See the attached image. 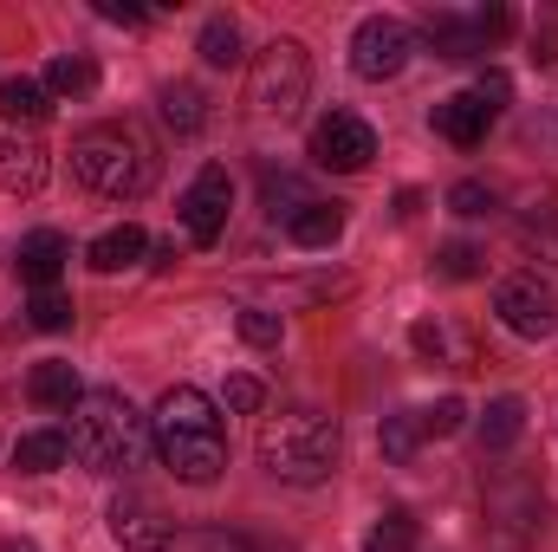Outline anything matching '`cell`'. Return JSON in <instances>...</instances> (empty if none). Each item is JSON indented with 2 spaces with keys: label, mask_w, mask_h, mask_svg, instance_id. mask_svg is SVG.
<instances>
[{
  "label": "cell",
  "mask_w": 558,
  "mask_h": 552,
  "mask_svg": "<svg viewBox=\"0 0 558 552\" xmlns=\"http://www.w3.org/2000/svg\"><path fill=\"white\" fill-rule=\"evenodd\" d=\"M149 442H156L162 468H169L175 481H189V488H208V481H221V468H228L221 410H215V397H202L195 384H169V391H162V404L149 416Z\"/></svg>",
  "instance_id": "6da1fadb"
},
{
  "label": "cell",
  "mask_w": 558,
  "mask_h": 552,
  "mask_svg": "<svg viewBox=\"0 0 558 552\" xmlns=\"http://www.w3.org/2000/svg\"><path fill=\"white\" fill-rule=\"evenodd\" d=\"M72 461L92 475H137L149 455V416H137V404L124 391H85L72 404Z\"/></svg>",
  "instance_id": "7a4b0ae2"
},
{
  "label": "cell",
  "mask_w": 558,
  "mask_h": 552,
  "mask_svg": "<svg viewBox=\"0 0 558 552\" xmlns=\"http://www.w3.org/2000/svg\"><path fill=\"white\" fill-rule=\"evenodd\" d=\"M338 455H344V429L338 416L325 410H286L260 422V468L274 481H292V488H318L338 475Z\"/></svg>",
  "instance_id": "3957f363"
},
{
  "label": "cell",
  "mask_w": 558,
  "mask_h": 552,
  "mask_svg": "<svg viewBox=\"0 0 558 552\" xmlns=\"http://www.w3.org/2000/svg\"><path fill=\"white\" fill-rule=\"evenodd\" d=\"M72 176L105 202H137L156 182V156L131 124H92L72 137Z\"/></svg>",
  "instance_id": "277c9868"
},
{
  "label": "cell",
  "mask_w": 558,
  "mask_h": 552,
  "mask_svg": "<svg viewBox=\"0 0 558 552\" xmlns=\"http://www.w3.org/2000/svg\"><path fill=\"white\" fill-rule=\"evenodd\" d=\"M305 98H312V59H305V46L299 39L260 46V59L247 65V105H254V118L292 124L305 111Z\"/></svg>",
  "instance_id": "5b68a950"
},
{
  "label": "cell",
  "mask_w": 558,
  "mask_h": 552,
  "mask_svg": "<svg viewBox=\"0 0 558 552\" xmlns=\"http://www.w3.org/2000/svg\"><path fill=\"white\" fill-rule=\"evenodd\" d=\"M410 52H416V33H410V20H397V13H371V20H357V33H351V72L371 79V85L397 79V72L410 65Z\"/></svg>",
  "instance_id": "8992f818"
},
{
  "label": "cell",
  "mask_w": 558,
  "mask_h": 552,
  "mask_svg": "<svg viewBox=\"0 0 558 552\" xmlns=\"http://www.w3.org/2000/svg\"><path fill=\"white\" fill-rule=\"evenodd\" d=\"M494 319L513 338H553L558 332V292L539 274H507L494 286Z\"/></svg>",
  "instance_id": "52a82bcc"
},
{
  "label": "cell",
  "mask_w": 558,
  "mask_h": 552,
  "mask_svg": "<svg viewBox=\"0 0 558 552\" xmlns=\"http://www.w3.org/2000/svg\"><path fill=\"white\" fill-rule=\"evenodd\" d=\"M228 208H234L228 169H221V163H202L195 182L182 189V235H189L195 248H215V241L228 235Z\"/></svg>",
  "instance_id": "ba28073f"
},
{
  "label": "cell",
  "mask_w": 558,
  "mask_h": 552,
  "mask_svg": "<svg viewBox=\"0 0 558 552\" xmlns=\"http://www.w3.org/2000/svg\"><path fill=\"white\" fill-rule=\"evenodd\" d=\"M371 156H377V131H371L357 111H325V118L312 124V163H318V169L357 176V169H371Z\"/></svg>",
  "instance_id": "9c48e42d"
},
{
  "label": "cell",
  "mask_w": 558,
  "mask_h": 552,
  "mask_svg": "<svg viewBox=\"0 0 558 552\" xmlns=\"http://www.w3.org/2000/svg\"><path fill=\"white\" fill-rule=\"evenodd\" d=\"M46 143L33 137V131H13V124H0V189L7 195H39L46 189Z\"/></svg>",
  "instance_id": "30bf717a"
},
{
  "label": "cell",
  "mask_w": 558,
  "mask_h": 552,
  "mask_svg": "<svg viewBox=\"0 0 558 552\" xmlns=\"http://www.w3.org/2000/svg\"><path fill=\"white\" fill-rule=\"evenodd\" d=\"M111 540L131 547V552H162L169 527H162V514H156L149 494H118L111 501Z\"/></svg>",
  "instance_id": "8fae6325"
},
{
  "label": "cell",
  "mask_w": 558,
  "mask_h": 552,
  "mask_svg": "<svg viewBox=\"0 0 558 552\" xmlns=\"http://www.w3.org/2000/svg\"><path fill=\"white\" fill-rule=\"evenodd\" d=\"M422 39L435 46V59H481L487 52L474 13H454V7H428L422 13Z\"/></svg>",
  "instance_id": "7c38bea8"
},
{
  "label": "cell",
  "mask_w": 558,
  "mask_h": 552,
  "mask_svg": "<svg viewBox=\"0 0 558 552\" xmlns=\"http://www.w3.org/2000/svg\"><path fill=\"white\" fill-rule=\"evenodd\" d=\"M428 124H435V137H448L454 149H474V143H487V131H494V111L474 92H454V98H441L428 111Z\"/></svg>",
  "instance_id": "4fadbf2b"
},
{
  "label": "cell",
  "mask_w": 558,
  "mask_h": 552,
  "mask_svg": "<svg viewBox=\"0 0 558 552\" xmlns=\"http://www.w3.org/2000/svg\"><path fill=\"white\" fill-rule=\"evenodd\" d=\"M65 261H72V241L59 235V228H33L26 241H20V279L33 286V292H52L59 286V274H65Z\"/></svg>",
  "instance_id": "5bb4252c"
},
{
  "label": "cell",
  "mask_w": 558,
  "mask_h": 552,
  "mask_svg": "<svg viewBox=\"0 0 558 552\" xmlns=\"http://www.w3.org/2000/svg\"><path fill=\"white\" fill-rule=\"evenodd\" d=\"M143 254H149V235H143L137 221H124V228H105V235L85 248L92 274H124V267H137Z\"/></svg>",
  "instance_id": "9a60e30c"
},
{
  "label": "cell",
  "mask_w": 558,
  "mask_h": 552,
  "mask_svg": "<svg viewBox=\"0 0 558 552\" xmlns=\"http://www.w3.org/2000/svg\"><path fill=\"white\" fill-rule=\"evenodd\" d=\"M26 397H33L39 410H72V404L85 397V384H78V364H65V358H46V364H33V377H26Z\"/></svg>",
  "instance_id": "2e32d148"
},
{
  "label": "cell",
  "mask_w": 558,
  "mask_h": 552,
  "mask_svg": "<svg viewBox=\"0 0 558 552\" xmlns=\"http://www.w3.org/2000/svg\"><path fill=\"white\" fill-rule=\"evenodd\" d=\"M520 248L539 254L546 267H558V195H539L520 208Z\"/></svg>",
  "instance_id": "e0dca14e"
},
{
  "label": "cell",
  "mask_w": 558,
  "mask_h": 552,
  "mask_svg": "<svg viewBox=\"0 0 558 552\" xmlns=\"http://www.w3.org/2000/svg\"><path fill=\"white\" fill-rule=\"evenodd\" d=\"M65 461H72L65 429H33V435L13 442V468H20V475H52V468H65Z\"/></svg>",
  "instance_id": "ac0fdd59"
},
{
  "label": "cell",
  "mask_w": 558,
  "mask_h": 552,
  "mask_svg": "<svg viewBox=\"0 0 558 552\" xmlns=\"http://www.w3.org/2000/svg\"><path fill=\"white\" fill-rule=\"evenodd\" d=\"M520 435H526V404L520 397H494L487 416H481V455H507Z\"/></svg>",
  "instance_id": "d6986e66"
},
{
  "label": "cell",
  "mask_w": 558,
  "mask_h": 552,
  "mask_svg": "<svg viewBox=\"0 0 558 552\" xmlns=\"http://www.w3.org/2000/svg\"><path fill=\"white\" fill-rule=\"evenodd\" d=\"M286 235H292L299 248H331V241L344 235V202H312V208H299V215L286 221Z\"/></svg>",
  "instance_id": "ffe728a7"
},
{
  "label": "cell",
  "mask_w": 558,
  "mask_h": 552,
  "mask_svg": "<svg viewBox=\"0 0 558 552\" xmlns=\"http://www.w3.org/2000/svg\"><path fill=\"white\" fill-rule=\"evenodd\" d=\"M156 105H162V124H169L175 137H195V131L208 124V98H202L195 85H162Z\"/></svg>",
  "instance_id": "44dd1931"
},
{
  "label": "cell",
  "mask_w": 558,
  "mask_h": 552,
  "mask_svg": "<svg viewBox=\"0 0 558 552\" xmlns=\"http://www.w3.org/2000/svg\"><path fill=\"white\" fill-rule=\"evenodd\" d=\"M260 202H267V215H274V221H292V215H299V208H312L318 195H312L292 169H267V176H260Z\"/></svg>",
  "instance_id": "7402d4cb"
},
{
  "label": "cell",
  "mask_w": 558,
  "mask_h": 552,
  "mask_svg": "<svg viewBox=\"0 0 558 552\" xmlns=\"http://www.w3.org/2000/svg\"><path fill=\"white\" fill-rule=\"evenodd\" d=\"M195 52H202L215 72H228V65H241V59H247V52H241V26H234L228 13L202 20V39H195Z\"/></svg>",
  "instance_id": "603a6c76"
},
{
  "label": "cell",
  "mask_w": 558,
  "mask_h": 552,
  "mask_svg": "<svg viewBox=\"0 0 558 552\" xmlns=\"http://www.w3.org/2000/svg\"><path fill=\"white\" fill-rule=\"evenodd\" d=\"M46 92H52V98H85V92H98V65H92L85 52H59V59L46 65Z\"/></svg>",
  "instance_id": "cb8c5ba5"
},
{
  "label": "cell",
  "mask_w": 558,
  "mask_h": 552,
  "mask_svg": "<svg viewBox=\"0 0 558 552\" xmlns=\"http://www.w3.org/2000/svg\"><path fill=\"white\" fill-rule=\"evenodd\" d=\"M0 111H7V118H20V124H39V118L52 111V92L13 72V79H0Z\"/></svg>",
  "instance_id": "d4e9b609"
},
{
  "label": "cell",
  "mask_w": 558,
  "mask_h": 552,
  "mask_svg": "<svg viewBox=\"0 0 558 552\" xmlns=\"http://www.w3.org/2000/svg\"><path fill=\"white\" fill-rule=\"evenodd\" d=\"M377 442H384V455H390V461H416V448L428 442V435H422V416L416 410L384 416V435H377Z\"/></svg>",
  "instance_id": "484cf974"
},
{
  "label": "cell",
  "mask_w": 558,
  "mask_h": 552,
  "mask_svg": "<svg viewBox=\"0 0 558 552\" xmlns=\"http://www.w3.org/2000/svg\"><path fill=\"white\" fill-rule=\"evenodd\" d=\"M364 552H416V520H410L403 507L377 514V527H371V540H364Z\"/></svg>",
  "instance_id": "4316f807"
},
{
  "label": "cell",
  "mask_w": 558,
  "mask_h": 552,
  "mask_svg": "<svg viewBox=\"0 0 558 552\" xmlns=\"http://www.w3.org/2000/svg\"><path fill=\"white\" fill-rule=\"evenodd\" d=\"M162 552H254L241 533H221V527H182V533H169Z\"/></svg>",
  "instance_id": "83f0119b"
},
{
  "label": "cell",
  "mask_w": 558,
  "mask_h": 552,
  "mask_svg": "<svg viewBox=\"0 0 558 552\" xmlns=\"http://www.w3.org/2000/svg\"><path fill=\"white\" fill-rule=\"evenodd\" d=\"M26 325H33V332H65V325H72V299H65L59 286H52V292H33V299H26Z\"/></svg>",
  "instance_id": "f1b7e54d"
},
{
  "label": "cell",
  "mask_w": 558,
  "mask_h": 552,
  "mask_svg": "<svg viewBox=\"0 0 558 552\" xmlns=\"http://www.w3.org/2000/svg\"><path fill=\"white\" fill-rule=\"evenodd\" d=\"M435 274L441 279H481L487 274V254H481L474 241H448V248L435 254Z\"/></svg>",
  "instance_id": "f546056e"
},
{
  "label": "cell",
  "mask_w": 558,
  "mask_h": 552,
  "mask_svg": "<svg viewBox=\"0 0 558 552\" xmlns=\"http://www.w3.org/2000/svg\"><path fill=\"white\" fill-rule=\"evenodd\" d=\"M234 325H241V338H247L254 351H274L279 338H286V325H279V312H267V305H247V312H241Z\"/></svg>",
  "instance_id": "4dcf8cb0"
},
{
  "label": "cell",
  "mask_w": 558,
  "mask_h": 552,
  "mask_svg": "<svg viewBox=\"0 0 558 552\" xmlns=\"http://www.w3.org/2000/svg\"><path fill=\"white\" fill-rule=\"evenodd\" d=\"M448 215H461V221L494 215V189H487V182H474V176H468V182H454V189H448Z\"/></svg>",
  "instance_id": "1f68e13d"
},
{
  "label": "cell",
  "mask_w": 558,
  "mask_h": 552,
  "mask_svg": "<svg viewBox=\"0 0 558 552\" xmlns=\"http://www.w3.org/2000/svg\"><path fill=\"white\" fill-rule=\"evenodd\" d=\"M416 416H422V435H435V442H441V435H461L468 404H461V397H441L435 410H416Z\"/></svg>",
  "instance_id": "d6a6232c"
},
{
  "label": "cell",
  "mask_w": 558,
  "mask_h": 552,
  "mask_svg": "<svg viewBox=\"0 0 558 552\" xmlns=\"http://www.w3.org/2000/svg\"><path fill=\"white\" fill-rule=\"evenodd\" d=\"M410 345H416L422 358H435V364H441V358H448V345H454V332H448L441 319H416V325H410Z\"/></svg>",
  "instance_id": "836d02e7"
},
{
  "label": "cell",
  "mask_w": 558,
  "mask_h": 552,
  "mask_svg": "<svg viewBox=\"0 0 558 552\" xmlns=\"http://www.w3.org/2000/svg\"><path fill=\"white\" fill-rule=\"evenodd\" d=\"M221 404L234 416H254L260 404H267V384L260 377H228V391H221Z\"/></svg>",
  "instance_id": "e575fe53"
},
{
  "label": "cell",
  "mask_w": 558,
  "mask_h": 552,
  "mask_svg": "<svg viewBox=\"0 0 558 552\" xmlns=\"http://www.w3.org/2000/svg\"><path fill=\"white\" fill-rule=\"evenodd\" d=\"M474 98H481V105H487V111H500V105H507V98H513V79H507V72H494V65H487V72H481V85H474Z\"/></svg>",
  "instance_id": "d590c367"
},
{
  "label": "cell",
  "mask_w": 558,
  "mask_h": 552,
  "mask_svg": "<svg viewBox=\"0 0 558 552\" xmlns=\"http://www.w3.org/2000/svg\"><path fill=\"white\" fill-rule=\"evenodd\" d=\"M98 13H105V20H118V26H143V20H149V13L131 7V0H98Z\"/></svg>",
  "instance_id": "8d00e7d4"
},
{
  "label": "cell",
  "mask_w": 558,
  "mask_h": 552,
  "mask_svg": "<svg viewBox=\"0 0 558 552\" xmlns=\"http://www.w3.org/2000/svg\"><path fill=\"white\" fill-rule=\"evenodd\" d=\"M533 65H558V33H539L533 39Z\"/></svg>",
  "instance_id": "74e56055"
},
{
  "label": "cell",
  "mask_w": 558,
  "mask_h": 552,
  "mask_svg": "<svg viewBox=\"0 0 558 552\" xmlns=\"http://www.w3.org/2000/svg\"><path fill=\"white\" fill-rule=\"evenodd\" d=\"M0 552H33V547H0Z\"/></svg>",
  "instance_id": "f35d334b"
}]
</instances>
